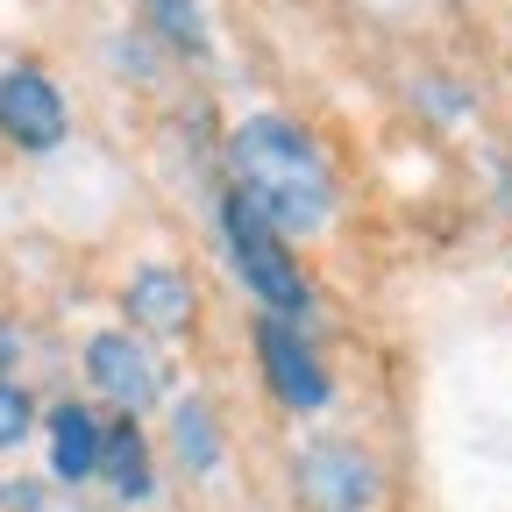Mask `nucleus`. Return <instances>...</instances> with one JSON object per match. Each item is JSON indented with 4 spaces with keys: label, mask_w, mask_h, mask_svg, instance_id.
Listing matches in <instances>:
<instances>
[{
    "label": "nucleus",
    "mask_w": 512,
    "mask_h": 512,
    "mask_svg": "<svg viewBox=\"0 0 512 512\" xmlns=\"http://www.w3.org/2000/svg\"><path fill=\"white\" fill-rule=\"evenodd\" d=\"M235 171H242V200L285 235H313L335 207V178L292 121H271V114L242 121L235 128Z\"/></svg>",
    "instance_id": "f257e3e1"
},
{
    "label": "nucleus",
    "mask_w": 512,
    "mask_h": 512,
    "mask_svg": "<svg viewBox=\"0 0 512 512\" xmlns=\"http://www.w3.org/2000/svg\"><path fill=\"white\" fill-rule=\"evenodd\" d=\"M178 448H185V463H214L221 448H214V427H207V406H178Z\"/></svg>",
    "instance_id": "9d476101"
},
{
    "label": "nucleus",
    "mask_w": 512,
    "mask_h": 512,
    "mask_svg": "<svg viewBox=\"0 0 512 512\" xmlns=\"http://www.w3.org/2000/svg\"><path fill=\"white\" fill-rule=\"evenodd\" d=\"M150 8L164 15V29H171L178 43H200V8H192V0H150Z\"/></svg>",
    "instance_id": "f8f14e48"
},
{
    "label": "nucleus",
    "mask_w": 512,
    "mask_h": 512,
    "mask_svg": "<svg viewBox=\"0 0 512 512\" xmlns=\"http://www.w3.org/2000/svg\"><path fill=\"white\" fill-rule=\"evenodd\" d=\"M128 306H136V320H150V328L178 335L192 320V285L178 271H136V285H128Z\"/></svg>",
    "instance_id": "6e6552de"
},
{
    "label": "nucleus",
    "mask_w": 512,
    "mask_h": 512,
    "mask_svg": "<svg viewBox=\"0 0 512 512\" xmlns=\"http://www.w3.org/2000/svg\"><path fill=\"white\" fill-rule=\"evenodd\" d=\"M22 434H29V392H15V384L0 377V448L22 441Z\"/></svg>",
    "instance_id": "9b49d317"
},
{
    "label": "nucleus",
    "mask_w": 512,
    "mask_h": 512,
    "mask_svg": "<svg viewBox=\"0 0 512 512\" xmlns=\"http://www.w3.org/2000/svg\"><path fill=\"white\" fill-rule=\"evenodd\" d=\"M8 356H15V335H8V328H0V370H8Z\"/></svg>",
    "instance_id": "ddd939ff"
},
{
    "label": "nucleus",
    "mask_w": 512,
    "mask_h": 512,
    "mask_svg": "<svg viewBox=\"0 0 512 512\" xmlns=\"http://www.w3.org/2000/svg\"><path fill=\"white\" fill-rule=\"evenodd\" d=\"M299 498L313 512H363L377 498V470H370V456H356V448H342V441L306 448L299 456Z\"/></svg>",
    "instance_id": "7ed1b4c3"
},
{
    "label": "nucleus",
    "mask_w": 512,
    "mask_h": 512,
    "mask_svg": "<svg viewBox=\"0 0 512 512\" xmlns=\"http://www.w3.org/2000/svg\"><path fill=\"white\" fill-rule=\"evenodd\" d=\"M0 136L22 143V150H57L64 143V100L43 72H8L0 79Z\"/></svg>",
    "instance_id": "20e7f679"
},
{
    "label": "nucleus",
    "mask_w": 512,
    "mask_h": 512,
    "mask_svg": "<svg viewBox=\"0 0 512 512\" xmlns=\"http://www.w3.org/2000/svg\"><path fill=\"white\" fill-rule=\"evenodd\" d=\"M228 249H235V264H242V278H249V292L264 299L278 320H299L306 313V278L292 271V256L278 249V228L256 214L242 192L228 200Z\"/></svg>",
    "instance_id": "f03ea898"
},
{
    "label": "nucleus",
    "mask_w": 512,
    "mask_h": 512,
    "mask_svg": "<svg viewBox=\"0 0 512 512\" xmlns=\"http://www.w3.org/2000/svg\"><path fill=\"white\" fill-rule=\"evenodd\" d=\"M86 370H93V384H100L121 413H143L157 399V363H150V349L136 335H93Z\"/></svg>",
    "instance_id": "39448f33"
},
{
    "label": "nucleus",
    "mask_w": 512,
    "mask_h": 512,
    "mask_svg": "<svg viewBox=\"0 0 512 512\" xmlns=\"http://www.w3.org/2000/svg\"><path fill=\"white\" fill-rule=\"evenodd\" d=\"M256 342H264V370H271V384H278V399L285 406H320L328 399V370L313 363V349L285 328V320H264V328H256Z\"/></svg>",
    "instance_id": "423d86ee"
},
{
    "label": "nucleus",
    "mask_w": 512,
    "mask_h": 512,
    "mask_svg": "<svg viewBox=\"0 0 512 512\" xmlns=\"http://www.w3.org/2000/svg\"><path fill=\"white\" fill-rule=\"evenodd\" d=\"M100 470L114 477L121 498H143V491H150V448H143L136 420H121L114 434H100Z\"/></svg>",
    "instance_id": "1a4fd4ad"
},
{
    "label": "nucleus",
    "mask_w": 512,
    "mask_h": 512,
    "mask_svg": "<svg viewBox=\"0 0 512 512\" xmlns=\"http://www.w3.org/2000/svg\"><path fill=\"white\" fill-rule=\"evenodd\" d=\"M50 470L64 484H79V477L100 470V420L86 406H57L50 413Z\"/></svg>",
    "instance_id": "0eeeda50"
}]
</instances>
